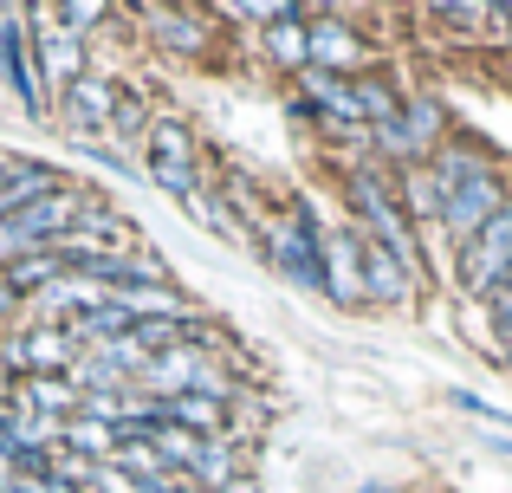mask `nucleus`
<instances>
[{"label": "nucleus", "mask_w": 512, "mask_h": 493, "mask_svg": "<svg viewBox=\"0 0 512 493\" xmlns=\"http://www.w3.org/2000/svg\"><path fill=\"white\" fill-rule=\"evenodd\" d=\"M350 215H357L363 241H383L402 266H415V221L402 215V195L389 169H357L350 176Z\"/></svg>", "instance_id": "nucleus-1"}, {"label": "nucleus", "mask_w": 512, "mask_h": 493, "mask_svg": "<svg viewBox=\"0 0 512 493\" xmlns=\"http://www.w3.org/2000/svg\"><path fill=\"white\" fill-rule=\"evenodd\" d=\"M72 228H78V195L72 189H59V195H46V202L20 208L13 221H0V266L33 260V253H52Z\"/></svg>", "instance_id": "nucleus-2"}, {"label": "nucleus", "mask_w": 512, "mask_h": 493, "mask_svg": "<svg viewBox=\"0 0 512 493\" xmlns=\"http://www.w3.org/2000/svg\"><path fill=\"white\" fill-rule=\"evenodd\" d=\"M454 273H461V292H467V299H480V305H487L493 292L512 279V202L461 253H454Z\"/></svg>", "instance_id": "nucleus-3"}, {"label": "nucleus", "mask_w": 512, "mask_h": 493, "mask_svg": "<svg viewBox=\"0 0 512 493\" xmlns=\"http://www.w3.org/2000/svg\"><path fill=\"white\" fill-rule=\"evenodd\" d=\"M512 202V189L500 182V169H480V176H461L448 182V208H441V234H448V247L461 253L467 241H474L480 228H487L493 215Z\"/></svg>", "instance_id": "nucleus-4"}, {"label": "nucleus", "mask_w": 512, "mask_h": 493, "mask_svg": "<svg viewBox=\"0 0 512 493\" xmlns=\"http://www.w3.org/2000/svg\"><path fill=\"white\" fill-rule=\"evenodd\" d=\"M143 156H150L156 189H169L175 202H188V195L201 189V156H195V137H188V124H175V117H156L150 137H143Z\"/></svg>", "instance_id": "nucleus-5"}, {"label": "nucleus", "mask_w": 512, "mask_h": 493, "mask_svg": "<svg viewBox=\"0 0 512 493\" xmlns=\"http://www.w3.org/2000/svg\"><path fill=\"white\" fill-rule=\"evenodd\" d=\"M26 20L39 26V33H33L39 78H46L52 91H72L78 78L91 72V65H85V33H72V26L59 20V7H26Z\"/></svg>", "instance_id": "nucleus-6"}, {"label": "nucleus", "mask_w": 512, "mask_h": 493, "mask_svg": "<svg viewBox=\"0 0 512 493\" xmlns=\"http://www.w3.org/2000/svg\"><path fill=\"white\" fill-rule=\"evenodd\" d=\"M117 104H124V85L104 72H85L72 91H65V117L85 130V143H98L104 130H117Z\"/></svg>", "instance_id": "nucleus-7"}, {"label": "nucleus", "mask_w": 512, "mask_h": 493, "mask_svg": "<svg viewBox=\"0 0 512 493\" xmlns=\"http://www.w3.org/2000/svg\"><path fill=\"white\" fill-rule=\"evenodd\" d=\"M363 65H370V46H363V39L350 33L344 20H331V13H318V20H312V72L363 78Z\"/></svg>", "instance_id": "nucleus-8"}, {"label": "nucleus", "mask_w": 512, "mask_h": 493, "mask_svg": "<svg viewBox=\"0 0 512 493\" xmlns=\"http://www.w3.org/2000/svg\"><path fill=\"white\" fill-rule=\"evenodd\" d=\"M325 292L338 305H363L370 286H363V234L344 228V234H325Z\"/></svg>", "instance_id": "nucleus-9"}, {"label": "nucleus", "mask_w": 512, "mask_h": 493, "mask_svg": "<svg viewBox=\"0 0 512 493\" xmlns=\"http://www.w3.org/2000/svg\"><path fill=\"white\" fill-rule=\"evenodd\" d=\"M20 344H26V377H72V364L85 357V344L72 338V325L20 331Z\"/></svg>", "instance_id": "nucleus-10"}, {"label": "nucleus", "mask_w": 512, "mask_h": 493, "mask_svg": "<svg viewBox=\"0 0 512 493\" xmlns=\"http://www.w3.org/2000/svg\"><path fill=\"white\" fill-rule=\"evenodd\" d=\"M396 195H402V215L409 221H435L441 228V208H448V176L435 169V156L415 169H396Z\"/></svg>", "instance_id": "nucleus-11"}, {"label": "nucleus", "mask_w": 512, "mask_h": 493, "mask_svg": "<svg viewBox=\"0 0 512 493\" xmlns=\"http://www.w3.org/2000/svg\"><path fill=\"white\" fill-rule=\"evenodd\" d=\"M363 286H370L376 305H409L415 292V266H402L383 241H363Z\"/></svg>", "instance_id": "nucleus-12"}, {"label": "nucleus", "mask_w": 512, "mask_h": 493, "mask_svg": "<svg viewBox=\"0 0 512 493\" xmlns=\"http://www.w3.org/2000/svg\"><path fill=\"white\" fill-rule=\"evenodd\" d=\"M20 403L33 409V416H52V422H78V409H85V390H78L72 377H26Z\"/></svg>", "instance_id": "nucleus-13"}, {"label": "nucleus", "mask_w": 512, "mask_h": 493, "mask_svg": "<svg viewBox=\"0 0 512 493\" xmlns=\"http://www.w3.org/2000/svg\"><path fill=\"white\" fill-rule=\"evenodd\" d=\"M227 409L221 396H169L163 403V422L169 429H188V435H227Z\"/></svg>", "instance_id": "nucleus-14"}, {"label": "nucleus", "mask_w": 512, "mask_h": 493, "mask_svg": "<svg viewBox=\"0 0 512 493\" xmlns=\"http://www.w3.org/2000/svg\"><path fill=\"white\" fill-rule=\"evenodd\" d=\"M182 208H188V215H195V221H201V228H214V234H221V241H240V247H253V228H247V221H240V215H234V202H227V195H221V189H214V195H208V182H201V189H195V195H188V202H182Z\"/></svg>", "instance_id": "nucleus-15"}, {"label": "nucleus", "mask_w": 512, "mask_h": 493, "mask_svg": "<svg viewBox=\"0 0 512 493\" xmlns=\"http://www.w3.org/2000/svg\"><path fill=\"white\" fill-rule=\"evenodd\" d=\"M266 52H273L279 65H299V72H312V20H305V13H292V20L266 26Z\"/></svg>", "instance_id": "nucleus-16"}, {"label": "nucleus", "mask_w": 512, "mask_h": 493, "mask_svg": "<svg viewBox=\"0 0 512 493\" xmlns=\"http://www.w3.org/2000/svg\"><path fill=\"white\" fill-rule=\"evenodd\" d=\"M65 448H72V455H85V461H117V429H111V422L78 416L72 429H65Z\"/></svg>", "instance_id": "nucleus-17"}, {"label": "nucleus", "mask_w": 512, "mask_h": 493, "mask_svg": "<svg viewBox=\"0 0 512 493\" xmlns=\"http://www.w3.org/2000/svg\"><path fill=\"white\" fill-rule=\"evenodd\" d=\"M143 20H150V26H163V33H156V39H169L175 52H201V26L188 20V13H175V7H150V13H143Z\"/></svg>", "instance_id": "nucleus-18"}, {"label": "nucleus", "mask_w": 512, "mask_h": 493, "mask_svg": "<svg viewBox=\"0 0 512 493\" xmlns=\"http://www.w3.org/2000/svg\"><path fill=\"white\" fill-rule=\"evenodd\" d=\"M59 20L78 33V26H104V20H111V7H98V0H72V7H59Z\"/></svg>", "instance_id": "nucleus-19"}, {"label": "nucleus", "mask_w": 512, "mask_h": 493, "mask_svg": "<svg viewBox=\"0 0 512 493\" xmlns=\"http://www.w3.org/2000/svg\"><path fill=\"white\" fill-rule=\"evenodd\" d=\"M487 312H493V325H500V338H506V331H512V279L487 299Z\"/></svg>", "instance_id": "nucleus-20"}, {"label": "nucleus", "mask_w": 512, "mask_h": 493, "mask_svg": "<svg viewBox=\"0 0 512 493\" xmlns=\"http://www.w3.org/2000/svg\"><path fill=\"white\" fill-rule=\"evenodd\" d=\"M0 364H7L13 377H26V344H20V331H13V338H0Z\"/></svg>", "instance_id": "nucleus-21"}, {"label": "nucleus", "mask_w": 512, "mask_h": 493, "mask_svg": "<svg viewBox=\"0 0 512 493\" xmlns=\"http://www.w3.org/2000/svg\"><path fill=\"white\" fill-rule=\"evenodd\" d=\"M13 487V448H0V493Z\"/></svg>", "instance_id": "nucleus-22"}, {"label": "nucleus", "mask_w": 512, "mask_h": 493, "mask_svg": "<svg viewBox=\"0 0 512 493\" xmlns=\"http://www.w3.org/2000/svg\"><path fill=\"white\" fill-rule=\"evenodd\" d=\"M227 493H260V481H253V474H240V481L227 487Z\"/></svg>", "instance_id": "nucleus-23"}, {"label": "nucleus", "mask_w": 512, "mask_h": 493, "mask_svg": "<svg viewBox=\"0 0 512 493\" xmlns=\"http://www.w3.org/2000/svg\"><path fill=\"white\" fill-rule=\"evenodd\" d=\"M0 312H13V292L7 286H0Z\"/></svg>", "instance_id": "nucleus-24"}, {"label": "nucleus", "mask_w": 512, "mask_h": 493, "mask_svg": "<svg viewBox=\"0 0 512 493\" xmlns=\"http://www.w3.org/2000/svg\"><path fill=\"white\" fill-rule=\"evenodd\" d=\"M357 493H389V487H383V481H370V487H357Z\"/></svg>", "instance_id": "nucleus-25"}]
</instances>
